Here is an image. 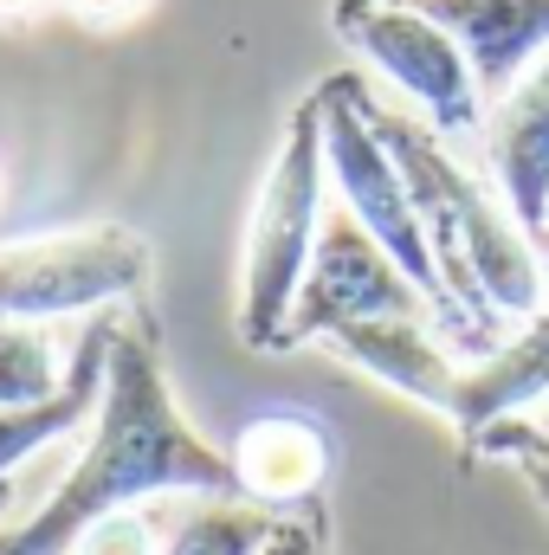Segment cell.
Wrapping results in <instances>:
<instances>
[{
    "label": "cell",
    "mask_w": 549,
    "mask_h": 555,
    "mask_svg": "<svg viewBox=\"0 0 549 555\" xmlns=\"http://www.w3.org/2000/svg\"><path fill=\"white\" fill-rule=\"evenodd\" d=\"M278 517L246 498H194L181 524L162 537V555H259Z\"/></svg>",
    "instance_id": "obj_14"
},
{
    "label": "cell",
    "mask_w": 549,
    "mask_h": 555,
    "mask_svg": "<svg viewBox=\"0 0 549 555\" xmlns=\"http://www.w3.org/2000/svg\"><path fill=\"white\" fill-rule=\"evenodd\" d=\"M491 175L498 201L537 240L549 227V52L491 104Z\"/></svg>",
    "instance_id": "obj_9"
},
{
    "label": "cell",
    "mask_w": 549,
    "mask_h": 555,
    "mask_svg": "<svg viewBox=\"0 0 549 555\" xmlns=\"http://www.w3.org/2000/svg\"><path fill=\"white\" fill-rule=\"evenodd\" d=\"M375 317H433V323H439V310H433V304L420 297V284L369 240V227H362L343 201H330L323 233H317V253H310V272L297 284V304H291V317H284V343H278V349L330 343L336 330L375 323Z\"/></svg>",
    "instance_id": "obj_7"
},
{
    "label": "cell",
    "mask_w": 549,
    "mask_h": 555,
    "mask_svg": "<svg viewBox=\"0 0 549 555\" xmlns=\"http://www.w3.org/2000/svg\"><path fill=\"white\" fill-rule=\"evenodd\" d=\"M317 117H323V168H330V194L369 227V240L401 266V272L420 284V297L439 310V330H452L459 343L485 349L478 330L459 317V304L446 297L439 284V266H433V246H426V227L413 214V194L388 155V142L375 137L369 111H362V91L349 78H323L317 85Z\"/></svg>",
    "instance_id": "obj_4"
},
{
    "label": "cell",
    "mask_w": 549,
    "mask_h": 555,
    "mask_svg": "<svg viewBox=\"0 0 549 555\" xmlns=\"http://www.w3.org/2000/svg\"><path fill=\"white\" fill-rule=\"evenodd\" d=\"M72 555H162V537H155V524L142 517V511H117V517H98Z\"/></svg>",
    "instance_id": "obj_17"
},
{
    "label": "cell",
    "mask_w": 549,
    "mask_h": 555,
    "mask_svg": "<svg viewBox=\"0 0 549 555\" xmlns=\"http://www.w3.org/2000/svg\"><path fill=\"white\" fill-rule=\"evenodd\" d=\"M117 330H124V317H117V310H98V317L72 336V375H65V388H59L52 401H39V408H0V478L20 472L33 452H46L52 439L78 433L85 420L98 414Z\"/></svg>",
    "instance_id": "obj_11"
},
{
    "label": "cell",
    "mask_w": 549,
    "mask_h": 555,
    "mask_svg": "<svg viewBox=\"0 0 549 555\" xmlns=\"http://www.w3.org/2000/svg\"><path fill=\"white\" fill-rule=\"evenodd\" d=\"M259 555H317V537H310V524H284V517H278V530L266 537Z\"/></svg>",
    "instance_id": "obj_19"
},
{
    "label": "cell",
    "mask_w": 549,
    "mask_h": 555,
    "mask_svg": "<svg viewBox=\"0 0 549 555\" xmlns=\"http://www.w3.org/2000/svg\"><path fill=\"white\" fill-rule=\"evenodd\" d=\"M336 33L439 137H465L485 117V91L472 78L465 46L439 20H426L413 0H336Z\"/></svg>",
    "instance_id": "obj_6"
},
{
    "label": "cell",
    "mask_w": 549,
    "mask_h": 555,
    "mask_svg": "<svg viewBox=\"0 0 549 555\" xmlns=\"http://www.w3.org/2000/svg\"><path fill=\"white\" fill-rule=\"evenodd\" d=\"M362 111H369L375 137L388 142L413 194V214L426 227L439 284L459 304V317L478 330V343H485V330L498 336L505 317L531 323L544 310V253L518 227V214L505 201H491V188L478 175H465V162L446 149V137L426 117L369 104V98H362Z\"/></svg>",
    "instance_id": "obj_2"
},
{
    "label": "cell",
    "mask_w": 549,
    "mask_h": 555,
    "mask_svg": "<svg viewBox=\"0 0 549 555\" xmlns=\"http://www.w3.org/2000/svg\"><path fill=\"white\" fill-rule=\"evenodd\" d=\"M85 26H130L137 13H149V0H65Z\"/></svg>",
    "instance_id": "obj_18"
},
{
    "label": "cell",
    "mask_w": 549,
    "mask_h": 555,
    "mask_svg": "<svg viewBox=\"0 0 549 555\" xmlns=\"http://www.w3.org/2000/svg\"><path fill=\"white\" fill-rule=\"evenodd\" d=\"M472 446H478V452H491V459H511V465L531 478V491L544 498V511H549V401L524 408V414L491 420Z\"/></svg>",
    "instance_id": "obj_16"
},
{
    "label": "cell",
    "mask_w": 549,
    "mask_h": 555,
    "mask_svg": "<svg viewBox=\"0 0 549 555\" xmlns=\"http://www.w3.org/2000/svg\"><path fill=\"white\" fill-rule=\"evenodd\" d=\"M0 188H7V175H0Z\"/></svg>",
    "instance_id": "obj_22"
},
{
    "label": "cell",
    "mask_w": 549,
    "mask_h": 555,
    "mask_svg": "<svg viewBox=\"0 0 549 555\" xmlns=\"http://www.w3.org/2000/svg\"><path fill=\"white\" fill-rule=\"evenodd\" d=\"M413 7L465 46L485 104H498L549 52V0H413Z\"/></svg>",
    "instance_id": "obj_8"
},
{
    "label": "cell",
    "mask_w": 549,
    "mask_h": 555,
    "mask_svg": "<svg viewBox=\"0 0 549 555\" xmlns=\"http://www.w3.org/2000/svg\"><path fill=\"white\" fill-rule=\"evenodd\" d=\"M65 375H72V349H59L46 323L0 317V408H39L65 388Z\"/></svg>",
    "instance_id": "obj_15"
},
{
    "label": "cell",
    "mask_w": 549,
    "mask_h": 555,
    "mask_svg": "<svg viewBox=\"0 0 549 555\" xmlns=\"http://www.w3.org/2000/svg\"><path fill=\"white\" fill-rule=\"evenodd\" d=\"M323 214H330V168H323L317 91H310L297 104L284 142H278L266 181H259L246 246H240V336H246V349H278L284 343V317H291L297 284L310 272Z\"/></svg>",
    "instance_id": "obj_3"
},
{
    "label": "cell",
    "mask_w": 549,
    "mask_h": 555,
    "mask_svg": "<svg viewBox=\"0 0 549 555\" xmlns=\"http://www.w3.org/2000/svg\"><path fill=\"white\" fill-rule=\"evenodd\" d=\"M233 478H240V498L246 504H297V498H310L317 485H323V472H330V439H323V426L304 414H259L240 426V439H233Z\"/></svg>",
    "instance_id": "obj_12"
},
{
    "label": "cell",
    "mask_w": 549,
    "mask_h": 555,
    "mask_svg": "<svg viewBox=\"0 0 549 555\" xmlns=\"http://www.w3.org/2000/svg\"><path fill=\"white\" fill-rule=\"evenodd\" d=\"M330 349L349 356L369 382L408 395V401L433 408V414L452 420V408H459L465 369H452V356L433 343V317H375V323H349V330L330 336Z\"/></svg>",
    "instance_id": "obj_10"
},
{
    "label": "cell",
    "mask_w": 549,
    "mask_h": 555,
    "mask_svg": "<svg viewBox=\"0 0 549 555\" xmlns=\"http://www.w3.org/2000/svg\"><path fill=\"white\" fill-rule=\"evenodd\" d=\"M149 498H240L233 459L194 433L175 408L155 343L142 330H117L104 401L91 414V439L59 491L0 537V555H72V543L117 511H142Z\"/></svg>",
    "instance_id": "obj_1"
},
{
    "label": "cell",
    "mask_w": 549,
    "mask_h": 555,
    "mask_svg": "<svg viewBox=\"0 0 549 555\" xmlns=\"http://www.w3.org/2000/svg\"><path fill=\"white\" fill-rule=\"evenodd\" d=\"M537 253H544V266H549V227H544V233H537Z\"/></svg>",
    "instance_id": "obj_21"
},
{
    "label": "cell",
    "mask_w": 549,
    "mask_h": 555,
    "mask_svg": "<svg viewBox=\"0 0 549 555\" xmlns=\"http://www.w3.org/2000/svg\"><path fill=\"white\" fill-rule=\"evenodd\" d=\"M46 0H0V20H26V13H39Z\"/></svg>",
    "instance_id": "obj_20"
},
{
    "label": "cell",
    "mask_w": 549,
    "mask_h": 555,
    "mask_svg": "<svg viewBox=\"0 0 549 555\" xmlns=\"http://www.w3.org/2000/svg\"><path fill=\"white\" fill-rule=\"evenodd\" d=\"M155 266L149 240L130 227H72L46 240L0 246V317L52 323V317H98L137 297Z\"/></svg>",
    "instance_id": "obj_5"
},
{
    "label": "cell",
    "mask_w": 549,
    "mask_h": 555,
    "mask_svg": "<svg viewBox=\"0 0 549 555\" xmlns=\"http://www.w3.org/2000/svg\"><path fill=\"white\" fill-rule=\"evenodd\" d=\"M537 401H549V304L505 343V349H491L478 369H465L452 426H459L465 439H478L491 420L524 414V408H537Z\"/></svg>",
    "instance_id": "obj_13"
}]
</instances>
